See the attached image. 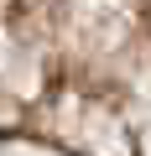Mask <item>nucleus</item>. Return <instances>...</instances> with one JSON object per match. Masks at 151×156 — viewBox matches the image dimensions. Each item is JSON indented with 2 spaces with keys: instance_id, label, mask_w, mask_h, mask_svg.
Segmentation results:
<instances>
[]
</instances>
